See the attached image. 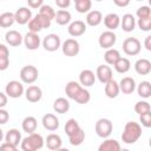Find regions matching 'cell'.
<instances>
[{
  "label": "cell",
  "mask_w": 151,
  "mask_h": 151,
  "mask_svg": "<svg viewBox=\"0 0 151 151\" xmlns=\"http://www.w3.org/2000/svg\"><path fill=\"white\" fill-rule=\"evenodd\" d=\"M61 51L66 57H76L80 51V45L76 39L70 38L61 44Z\"/></svg>",
  "instance_id": "8"
},
{
  "label": "cell",
  "mask_w": 151,
  "mask_h": 151,
  "mask_svg": "<svg viewBox=\"0 0 151 151\" xmlns=\"http://www.w3.org/2000/svg\"><path fill=\"white\" fill-rule=\"evenodd\" d=\"M113 67H114L116 72H118V73H120V74H124V73H126V72L130 71V68H131V63H130V60H129L127 58L120 57V58L118 59V61L113 65Z\"/></svg>",
  "instance_id": "32"
},
{
  "label": "cell",
  "mask_w": 151,
  "mask_h": 151,
  "mask_svg": "<svg viewBox=\"0 0 151 151\" xmlns=\"http://www.w3.org/2000/svg\"><path fill=\"white\" fill-rule=\"evenodd\" d=\"M139 122L144 127H151V112L144 113L139 116Z\"/></svg>",
  "instance_id": "45"
},
{
  "label": "cell",
  "mask_w": 151,
  "mask_h": 151,
  "mask_svg": "<svg viewBox=\"0 0 151 151\" xmlns=\"http://www.w3.org/2000/svg\"><path fill=\"white\" fill-rule=\"evenodd\" d=\"M32 19V12L28 7H19L14 13V20L19 25H26Z\"/></svg>",
  "instance_id": "11"
},
{
  "label": "cell",
  "mask_w": 151,
  "mask_h": 151,
  "mask_svg": "<svg viewBox=\"0 0 151 151\" xmlns=\"http://www.w3.org/2000/svg\"><path fill=\"white\" fill-rule=\"evenodd\" d=\"M136 15L138 17V19L150 18V17H151V9H150L149 6H140V7L136 11Z\"/></svg>",
  "instance_id": "42"
},
{
  "label": "cell",
  "mask_w": 151,
  "mask_h": 151,
  "mask_svg": "<svg viewBox=\"0 0 151 151\" xmlns=\"http://www.w3.org/2000/svg\"><path fill=\"white\" fill-rule=\"evenodd\" d=\"M134 71L140 76H147L151 72V61L145 58L138 59L134 63Z\"/></svg>",
  "instance_id": "21"
},
{
  "label": "cell",
  "mask_w": 151,
  "mask_h": 151,
  "mask_svg": "<svg viewBox=\"0 0 151 151\" xmlns=\"http://www.w3.org/2000/svg\"><path fill=\"white\" fill-rule=\"evenodd\" d=\"M38 76H39L38 68L33 65H26L20 70V79L24 84L31 85L35 83L38 79Z\"/></svg>",
  "instance_id": "4"
},
{
  "label": "cell",
  "mask_w": 151,
  "mask_h": 151,
  "mask_svg": "<svg viewBox=\"0 0 151 151\" xmlns=\"http://www.w3.org/2000/svg\"><path fill=\"white\" fill-rule=\"evenodd\" d=\"M25 97L29 103H38L42 97V91L37 85H31L25 90Z\"/></svg>",
  "instance_id": "16"
},
{
  "label": "cell",
  "mask_w": 151,
  "mask_h": 151,
  "mask_svg": "<svg viewBox=\"0 0 151 151\" xmlns=\"http://www.w3.org/2000/svg\"><path fill=\"white\" fill-rule=\"evenodd\" d=\"M25 92V88H24V85L21 81L19 80H11L6 84V87H5V93L7 97L9 98H13V99H17V98H20Z\"/></svg>",
  "instance_id": "5"
},
{
  "label": "cell",
  "mask_w": 151,
  "mask_h": 151,
  "mask_svg": "<svg viewBox=\"0 0 151 151\" xmlns=\"http://www.w3.org/2000/svg\"><path fill=\"white\" fill-rule=\"evenodd\" d=\"M68 140H70V144L73 145V146L81 145L84 143V140H85V132H84V130L80 127L77 132H74L73 134H71L68 137Z\"/></svg>",
  "instance_id": "35"
},
{
  "label": "cell",
  "mask_w": 151,
  "mask_h": 151,
  "mask_svg": "<svg viewBox=\"0 0 151 151\" xmlns=\"http://www.w3.org/2000/svg\"><path fill=\"white\" fill-rule=\"evenodd\" d=\"M18 151H19V150H18Z\"/></svg>",
  "instance_id": "58"
},
{
  "label": "cell",
  "mask_w": 151,
  "mask_h": 151,
  "mask_svg": "<svg viewBox=\"0 0 151 151\" xmlns=\"http://www.w3.org/2000/svg\"><path fill=\"white\" fill-rule=\"evenodd\" d=\"M116 41H117V35L112 31H104L100 33V35L98 38L99 46L101 48H105V50L112 48L113 45L116 44Z\"/></svg>",
  "instance_id": "9"
},
{
  "label": "cell",
  "mask_w": 151,
  "mask_h": 151,
  "mask_svg": "<svg viewBox=\"0 0 151 151\" xmlns=\"http://www.w3.org/2000/svg\"><path fill=\"white\" fill-rule=\"evenodd\" d=\"M39 13H40L41 15H44V17L48 18L51 21H52V20H54L55 11H54V9H53V7H52V6H50V5L44 4V5L39 8Z\"/></svg>",
  "instance_id": "40"
},
{
  "label": "cell",
  "mask_w": 151,
  "mask_h": 151,
  "mask_svg": "<svg viewBox=\"0 0 151 151\" xmlns=\"http://www.w3.org/2000/svg\"><path fill=\"white\" fill-rule=\"evenodd\" d=\"M71 19H72V15L66 9H59L55 12V17H54V20L58 25L60 26H65V25H70L71 22Z\"/></svg>",
  "instance_id": "28"
},
{
  "label": "cell",
  "mask_w": 151,
  "mask_h": 151,
  "mask_svg": "<svg viewBox=\"0 0 151 151\" xmlns=\"http://www.w3.org/2000/svg\"><path fill=\"white\" fill-rule=\"evenodd\" d=\"M42 47L48 52H55L61 47V40L58 34L50 33L42 39Z\"/></svg>",
  "instance_id": "7"
},
{
  "label": "cell",
  "mask_w": 151,
  "mask_h": 151,
  "mask_svg": "<svg viewBox=\"0 0 151 151\" xmlns=\"http://www.w3.org/2000/svg\"><path fill=\"white\" fill-rule=\"evenodd\" d=\"M41 123H42L44 129L47 130V131H55L60 125L58 117L55 114H53V113H46L42 117Z\"/></svg>",
  "instance_id": "14"
},
{
  "label": "cell",
  "mask_w": 151,
  "mask_h": 151,
  "mask_svg": "<svg viewBox=\"0 0 151 151\" xmlns=\"http://www.w3.org/2000/svg\"><path fill=\"white\" fill-rule=\"evenodd\" d=\"M55 5H57L60 9H66V8L71 5V1H70V0H55Z\"/></svg>",
  "instance_id": "50"
},
{
  "label": "cell",
  "mask_w": 151,
  "mask_h": 151,
  "mask_svg": "<svg viewBox=\"0 0 151 151\" xmlns=\"http://www.w3.org/2000/svg\"><path fill=\"white\" fill-rule=\"evenodd\" d=\"M37 126H38V122L35 119V117L33 116H27L22 119V123H21V127L25 132H27L28 134L35 132L37 130Z\"/></svg>",
  "instance_id": "25"
},
{
  "label": "cell",
  "mask_w": 151,
  "mask_h": 151,
  "mask_svg": "<svg viewBox=\"0 0 151 151\" xmlns=\"http://www.w3.org/2000/svg\"><path fill=\"white\" fill-rule=\"evenodd\" d=\"M140 50H142V44L134 37L126 38L123 41V51L126 55H137L139 54Z\"/></svg>",
  "instance_id": "6"
},
{
  "label": "cell",
  "mask_w": 151,
  "mask_h": 151,
  "mask_svg": "<svg viewBox=\"0 0 151 151\" xmlns=\"http://www.w3.org/2000/svg\"><path fill=\"white\" fill-rule=\"evenodd\" d=\"M144 47L147 51H151V35H147L144 40Z\"/></svg>",
  "instance_id": "54"
},
{
  "label": "cell",
  "mask_w": 151,
  "mask_h": 151,
  "mask_svg": "<svg viewBox=\"0 0 151 151\" xmlns=\"http://www.w3.org/2000/svg\"><path fill=\"white\" fill-rule=\"evenodd\" d=\"M112 130H113V125H112V122L107 118H100L97 120L96 125H94V131L97 133L98 137L100 138H109L112 133Z\"/></svg>",
  "instance_id": "3"
},
{
  "label": "cell",
  "mask_w": 151,
  "mask_h": 151,
  "mask_svg": "<svg viewBox=\"0 0 151 151\" xmlns=\"http://www.w3.org/2000/svg\"><path fill=\"white\" fill-rule=\"evenodd\" d=\"M57 151H70L68 149H66V147H60V149H58Z\"/></svg>",
  "instance_id": "56"
},
{
  "label": "cell",
  "mask_w": 151,
  "mask_h": 151,
  "mask_svg": "<svg viewBox=\"0 0 151 151\" xmlns=\"http://www.w3.org/2000/svg\"><path fill=\"white\" fill-rule=\"evenodd\" d=\"M136 88H137V92H138L139 97H142L144 99L150 98V96H151V84H150V81L143 80L136 86Z\"/></svg>",
  "instance_id": "30"
},
{
  "label": "cell",
  "mask_w": 151,
  "mask_h": 151,
  "mask_svg": "<svg viewBox=\"0 0 151 151\" xmlns=\"http://www.w3.org/2000/svg\"><path fill=\"white\" fill-rule=\"evenodd\" d=\"M53 110L57 113H66L70 110V101L64 97H59L53 103Z\"/></svg>",
  "instance_id": "29"
},
{
  "label": "cell",
  "mask_w": 151,
  "mask_h": 151,
  "mask_svg": "<svg viewBox=\"0 0 151 151\" xmlns=\"http://www.w3.org/2000/svg\"><path fill=\"white\" fill-rule=\"evenodd\" d=\"M9 120V113L5 109H0V125L6 124Z\"/></svg>",
  "instance_id": "46"
},
{
  "label": "cell",
  "mask_w": 151,
  "mask_h": 151,
  "mask_svg": "<svg viewBox=\"0 0 151 151\" xmlns=\"http://www.w3.org/2000/svg\"><path fill=\"white\" fill-rule=\"evenodd\" d=\"M86 25L88 26H98L101 21H103V14L98 9H93V11H90L87 14H86Z\"/></svg>",
  "instance_id": "24"
},
{
  "label": "cell",
  "mask_w": 151,
  "mask_h": 151,
  "mask_svg": "<svg viewBox=\"0 0 151 151\" xmlns=\"http://www.w3.org/2000/svg\"><path fill=\"white\" fill-rule=\"evenodd\" d=\"M45 144L47 146L48 150L51 151H57L58 149L61 147L63 145V140H61V137L57 133H50L46 139H45Z\"/></svg>",
  "instance_id": "20"
},
{
  "label": "cell",
  "mask_w": 151,
  "mask_h": 151,
  "mask_svg": "<svg viewBox=\"0 0 151 151\" xmlns=\"http://www.w3.org/2000/svg\"><path fill=\"white\" fill-rule=\"evenodd\" d=\"M41 29H42V28L40 27V25L38 24V21H37L34 18H32V19L28 21V31H29L31 33H35V34H38Z\"/></svg>",
  "instance_id": "44"
},
{
  "label": "cell",
  "mask_w": 151,
  "mask_h": 151,
  "mask_svg": "<svg viewBox=\"0 0 151 151\" xmlns=\"http://www.w3.org/2000/svg\"><path fill=\"white\" fill-rule=\"evenodd\" d=\"M142 136V126L136 122H127L122 133V140L125 144H134Z\"/></svg>",
  "instance_id": "1"
},
{
  "label": "cell",
  "mask_w": 151,
  "mask_h": 151,
  "mask_svg": "<svg viewBox=\"0 0 151 151\" xmlns=\"http://www.w3.org/2000/svg\"><path fill=\"white\" fill-rule=\"evenodd\" d=\"M74 7L78 13H88L91 7H92V1L91 0H76L74 1Z\"/></svg>",
  "instance_id": "37"
},
{
  "label": "cell",
  "mask_w": 151,
  "mask_h": 151,
  "mask_svg": "<svg viewBox=\"0 0 151 151\" xmlns=\"http://www.w3.org/2000/svg\"><path fill=\"white\" fill-rule=\"evenodd\" d=\"M104 25L106 28H109L107 31H114L120 26V18L117 13H109L104 17Z\"/></svg>",
  "instance_id": "18"
},
{
  "label": "cell",
  "mask_w": 151,
  "mask_h": 151,
  "mask_svg": "<svg viewBox=\"0 0 151 151\" xmlns=\"http://www.w3.org/2000/svg\"><path fill=\"white\" fill-rule=\"evenodd\" d=\"M45 145V140L42 136L38 132H33L21 139L20 147L21 151H39Z\"/></svg>",
  "instance_id": "2"
},
{
  "label": "cell",
  "mask_w": 151,
  "mask_h": 151,
  "mask_svg": "<svg viewBox=\"0 0 151 151\" xmlns=\"http://www.w3.org/2000/svg\"><path fill=\"white\" fill-rule=\"evenodd\" d=\"M96 79H98L101 84L105 85L111 79H113L112 78V68L106 64L99 65L97 67V71H96Z\"/></svg>",
  "instance_id": "10"
},
{
  "label": "cell",
  "mask_w": 151,
  "mask_h": 151,
  "mask_svg": "<svg viewBox=\"0 0 151 151\" xmlns=\"http://www.w3.org/2000/svg\"><path fill=\"white\" fill-rule=\"evenodd\" d=\"M9 66V58H0V71L7 70Z\"/></svg>",
  "instance_id": "51"
},
{
  "label": "cell",
  "mask_w": 151,
  "mask_h": 151,
  "mask_svg": "<svg viewBox=\"0 0 151 151\" xmlns=\"http://www.w3.org/2000/svg\"><path fill=\"white\" fill-rule=\"evenodd\" d=\"M120 144L118 140L116 139H111V138H106L99 146H98V151H119Z\"/></svg>",
  "instance_id": "26"
},
{
  "label": "cell",
  "mask_w": 151,
  "mask_h": 151,
  "mask_svg": "<svg viewBox=\"0 0 151 151\" xmlns=\"http://www.w3.org/2000/svg\"><path fill=\"white\" fill-rule=\"evenodd\" d=\"M134 112L138 113L139 116L147 113V112H151V106L146 100H139L134 105Z\"/></svg>",
  "instance_id": "39"
},
{
  "label": "cell",
  "mask_w": 151,
  "mask_h": 151,
  "mask_svg": "<svg viewBox=\"0 0 151 151\" xmlns=\"http://www.w3.org/2000/svg\"><path fill=\"white\" fill-rule=\"evenodd\" d=\"M34 19L38 21V24L40 25V27L44 29V28H48L50 26H51V20L48 19V18H46V17H44V15H41L40 13H38V14H35V17H34Z\"/></svg>",
  "instance_id": "43"
},
{
  "label": "cell",
  "mask_w": 151,
  "mask_h": 151,
  "mask_svg": "<svg viewBox=\"0 0 151 151\" xmlns=\"http://www.w3.org/2000/svg\"><path fill=\"white\" fill-rule=\"evenodd\" d=\"M0 58H9V50L5 44H0Z\"/></svg>",
  "instance_id": "49"
},
{
  "label": "cell",
  "mask_w": 151,
  "mask_h": 151,
  "mask_svg": "<svg viewBox=\"0 0 151 151\" xmlns=\"http://www.w3.org/2000/svg\"><path fill=\"white\" fill-rule=\"evenodd\" d=\"M4 137H5V136H4V131H2V130H1V127H0V142L4 139Z\"/></svg>",
  "instance_id": "55"
},
{
  "label": "cell",
  "mask_w": 151,
  "mask_h": 151,
  "mask_svg": "<svg viewBox=\"0 0 151 151\" xmlns=\"http://www.w3.org/2000/svg\"><path fill=\"white\" fill-rule=\"evenodd\" d=\"M104 92H105V96L107 98H117L118 94H119V85L118 83L114 80V79H111L109 83L105 84V87H104Z\"/></svg>",
  "instance_id": "23"
},
{
  "label": "cell",
  "mask_w": 151,
  "mask_h": 151,
  "mask_svg": "<svg viewBox=\"0 0 151 151\" xmlns=\"http://www.w3.org/2000/svg\"><path fill=\"white\" fill-rule=\"evenodd\" d=\"M90 99H91V93L85 87H81L77 92V94L74 96V98H73V100L76 103H78V104H87L90 101Z\"/></svg>",
  "instance_id": "34"
},
{
  "label": "cell",
  "mask_w": 151,
  "mask_h": 151,
  "mask_svg": "<svg viewBox=\"0 0 151 151\" xmlns=\"http://www.w3.org/2000/svg\"><path fill=\"white\" fill-rule=\"evenodd\" d=\"M96 83V74L91 70H83L79 73V84L81 87H90Z\"/></svg>",
  "instance_id": "15"
},
{
  "label": "cell",
  "mask_w": 151,
  "mask_h": 151,
  "mask_svg": "<svg viewBox=\"0 0 151 151\" xmlns=\"http://www.w3.org/2000/svg\"><path fill=\"white\" fill-rule=\"evenodd\" d=\"M136 24L138 25L140 31L149 32L151 29V17L150 18H145V19H138V21Z\"/></svg>",
  "instance_id": "41"
},
{
  "label": "cell",
  "mask_w": 151,
  "mask_h": 151,
  "mask_svg": "<svg viewBox=\"0 0 151 151\" xmlns=\"http://www.w3.org/2000/svg\"><path fill=\"white\" fill-rule=\"evenodd\" d=\"M79 129H80L79 123H78L74 118L68 119V120L66 122V124H65V127H64V130H65V132H66V134H67L68 137H70L71 134H73L74 132H77Z\"/></svg>",
  "instance_id": "38"
},
{
  "label": "cell",
  "mask_w": 151,
  "mask_h": 151,
  "mask_svg": "<svg viewBox=\"0 0 151 151\" xmlns=\"http://www.w3.org/2000/svg\"><path fill=\"white\" fill-rule=\"evenodd\" d=\"M80 88H81V85H80L78 81L71 80V81H68V83L66 84V86H65V93H66L67 98L73 99L74 96L77 94V92H78Z\"/></svg>",
  "instance_id": "33"
},
{
  "label": "cell",
  "mask_w": 151,
  "mask_h": 151,
  "mask_svg": "<svg viewBox=\"0 0 151 151\" xmlns=\"http://www.w3.org/2000/svg\"><path fill=\"white\" fill-rule=\"evenodd\" d=\"M67 32L71 37L77 38V37H81L85 32H86V24L83 20H76L70 22Z\"/></svg>",
  "instance_id": "12"
},
{
  "label": "cell",
  "mask_w": 151,
  "mask_h": 151,
  "mask_svg": "<svg viewBox=\"0 0 151 151\" xmlns=\"http://www.w3.org/2000/svg\"><path fill=\"white\" fill-rule=\"evenodd\" d=\"M15 22L14 20V13L12 12H5L0 14V27L2 28H8Z\"/></svg>",
  "instance_id": "36"
},
{
  "label": "cell",
  "mask_w": 151,
  "mask_h": 151,
  "mask_svg": "<svg viewBox=\"0 0 151 151\" xmlns=\"http://www.w3.org/2000/svg\"><path fill=\"white\" fill-rule=\"evenodd\" d=\"M0 151H18V150H17V146L5 142L0 145Z\"/></svg>",
  "instance_id": "48"
},
{
  "label": "cell",
  "mask_w": 151,
  "mask_h": 151,
  "mask_svg": "<svg viewBox=\"0 0 151 151\" xmlns=\"http://www.w3.org/2000/svg\"><path fill=\"white\" fill-rule=\"evenodd\" d=\"M120 26L124 32H132L136 27V19L134 15L131 13H126L120 19Z\"/></svg>",
  "instance_id": "22"
},
{
  "label": "cell",
  "mask_w": 151,
  "mask_h": 151,
  "mask_svg": "<svg viewBox=\"0 0 151 151\" xmlns=\"http://www.w3.org/2000/svg\"><path fill=\"white\" fill-rule=\"evenodd\" d=\"M22 42L25 44V47H26L27 50H29V51H34V50H37V48L40 46V44H41L39 34L31 33V32H27V33L25 34Z\"/></svg>",
  "instance_id": "13"
},
{
  "label": "cell",
  "mask_w": 151,
  "mask_h": 151,
  "mask_svg": "<svg viewBox=\"0 0 151 151\" xmlns=\"http://www.w3.org/2000/svg\"><path fill=\"white\" fill-rule=\"evenodd\" d=\"M113 4L118 7H126L130 5V1L129 0H113Z\"/></svg>",
  "instance_id": "53"
},
{
  "label": "cell",
  "mask_w": 151,
  "mask_h": 151,
  "mask_svg": "<svg viewBox=\"0 0 151 151\" xmlns=\"http://www.w3.org/2000/svg\"><path fill=\"white\" fill-rule=\"evenodd\" d=\"M118 85H119V91L123 92L124 94H131V93H133V91L136 90V86H137L134 79L131 78V77H124L118 83Z\"/></svg>",
  "instance_id": "17"
},
{
  "label": "cell",
  "mask_w": 151,
  "mask_h": 151,
  "mask_svg": "<svg viewBox=\"0 0 151 151\" xmlns=\"http://www.w3.org/2000/svg\"><path fill=\"white\" fill-rule=\"evenodd\" d=\"M7 101H8V97L6 96V93L0 92V109H4L7 105Z\"/></svg>",
  "instance_id": "52"
},
{
  "label": "cell",
  "mask_w": 151,
  "mask_h": 151,
  "mask_svg": "<svg viewBox=\"0 0 151 151\" xmlns=\"http://www.w3.org/2000/svg\"><path fill=\"white\" fill-rule=\"evenodd\" d=\"M119 58H120V53L116 48H109L104 53V60H105L106 65H114Z\"/></svg>",
  "instance_id": "31"
},
{
  "label": "cell",
  "mask_w": 151,
  "mask_h": 151,
  "mask_svg": "<svg viewBox=\"0 0 151 151\" xmlns=\"http://www.w3.org/2000/svg\"><path fill=\"white\" fill-rule=\"evenodd\" d=\"M119 151H130V150H129V149H120Z\"/></svg>",
  "instance_id": "57"
},
{
  "label": "cell",
  "mask_w": 151,
  "mask_h": 151,
  "mask_svg": "<svg viewBox=\"0 0 151 151\" xmlns=\"http://www.w3.org/2000/svg\"><path fill=\"white\" fill-rule=\"evenodd\" d=\"M5 142L14 146H18L21 143V133L17 129H9L5 134Z\"/></svg>",
  "instance_id": "27"
},
{
  "label": "cell",
  "mask_w": 151,
  "mask_h": 151,
  "mask_svg": "<svg viewBox=\"0 0 151 151\" xmlns=\"http://www.w3.org/2000/svg\"><path fill=\"white\" fill-rule=\"evenodd\" d=\"M5 40H6V42H7L9 46L17 47V46H19V45L22 42L24 37L21 35L20 32H18V31H15V29H11V31H8V32L5 34Z\"/></svg>",
  "instance_id": "19"
},
{
  "label": "cell",
  "mask_w": 151,
  "mask_h": 151,
  "mask_svg": "<svg viewBox=\"0 0 151 151\" xmlns=\"http://www.w3.org/2000/svg\"><path fill=\"white\" fill-rule=\"evenodd\" d=\"M27 5L31 8H40L44 5L42 0H27Z\"/></svg>",
  "instance_id": "47"
}]
</instances>
